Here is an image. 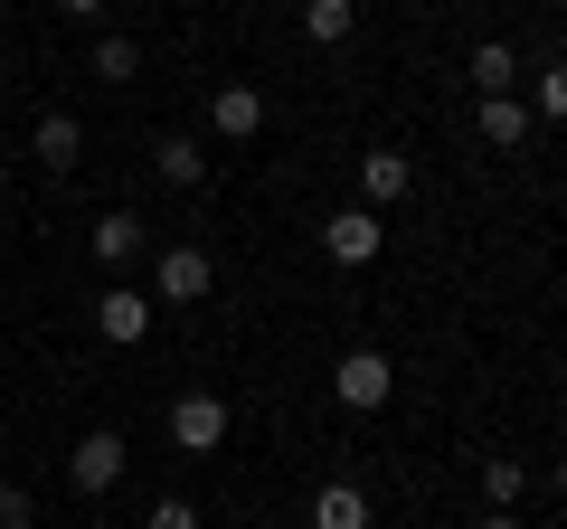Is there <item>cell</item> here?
<instances>
[{"mask_svg":"<svg viewBox=\"0 0 567 529\" xmlns=\"http://www.w3.org/2000/svg\"><path fill=\"white\" fill-rule=\"evenodd\" d=\"M171 445L181 454H218L227 445V397H208V387L199 397H171Z\"/></svg>","mask_w":567,"mask_h":529,"instance_id":"obj_1","label":"cell"},{"mask_svg":"<svg viewBox=\"0 0 567 529\" xmlns=\"http://www.w3.org/2000/svg\"><path fill=\"white\" fill-rule=\"evenodd\" d=\"M208 284H218V264H208L199 246H162V256H152V293H162V303H199Z\"/></svg>","mask_w":567,"mask_h":529,"instance_id":"obj_2","label":"cell"},{"mask_svg":"<svg viewBox=\"0 0 567 529\" xmlns=\"http://www.w3.org/2000/svg\"><path fill=\"white\" fill-rule=\"evenodd\" d=\"M331 387H341V407H388V387H398V369H388V350H350L341 369H331Z\"/></svg>","mask_w":567,"mask_h":529,"instance_id":"obj_3","label":"cell"},{"mask_svg":"<svg viewBox=\"0 0 567 529\" xmlns=\"http://www.w3.org/2000/svg\"><path fill=\"white\" fill-rule=\"evenodd\" d=\"M379 246H388L379 208H341V218H322V256H331V264H369Z\"/></svg>","mask_w":567,"mask_h":529,"instance_id":"obj_4","label":"cell"},{"mask_svg":"<svg viewBox=\"0 0 567 529\" xmlns=\"http://www.w3.org/2000/svg\"><path fill=\"white\" fill-rule=\"evenodd\" d=\"M123 464H133V454H123V435H85V445L76 454H66V483H76V491H114L123 483Z\"/></svg>","mask_w":567,"mask_h":529,"instance_id":"obj_5","label":"cell"},{"mask_svg":"<svg viewBox=\"0 0 567 529\" xmlns=\"http://www.w3.org/2000/svg\"><path fill=\"white\" fill-rule=\"evenodd\" d=\"M95 331H104L114 350H133L142 331H152V293H133V284H104V293H95Z\"/></svg>","mask_w":567,"mask_h":529,"instance_id":"obj_6","label":"cell"},{"mask_svg":"<svg viewBox=\"0 0 567 529\" xmlns=\"http://www.w3.org/2000/svg\"><path fill=\"white\" fill-rule=\"evenodd\" d=\"M208 123H218V143H246V133H265V95H256V85H218Z\"/></svg>","mask_w":567,"mask_h":529,"instance_id":"obj_7","label":"cell"},{"mask_svg":"<svg viewBox=\"0 0 567 529\" xmlns=\"http://www.w3.org/2000/svg\"><path fill=\"white\" fill-rule=\"evenodd\" d=\"M312 529H369V491L360 483H322L312 491Z\"/></svg>","mask_w":567,"mask_h":529,"instance_id":"obj_8","label":"cell"},{"mask_svg":"<svg viewBox=\"0 0 567 529\" xmlns=\"http://www.w3.org/2000/svg\"><path fill=\"white\" fill-rule=\"evenodd\" d=\"M29 152H39L48 170H76V152H85V133H76V114H39V133H29Z\"/></svg>","mask_w":567,"mask_h":529,"instance_id":"obj_9","label":"cell"},{"mask_svg":"<svg viewBox=\"0 0 567 529\" xmlns=\"http://www.w3.org/2000/svg\"><path fill=\"white\" fill-rule=\"evenodd\" d=\"M406 180H416V162H406V152H369V162H360V189H369V208L406 199Z\"/></svg>","mask_w":567,"mask_h":529,"instance_id":"obj_10","label":"cell"},{"mask_svg":"<svg viewBox=\"0 0 567 529\" xmlns=\"http://www.w3.org/2000/svg\"><path fill=\"white\" fill-rule=\"evenodd\" d=\"M473 123H483L492 152H520L529 143V104H511V95H483V114H473Z\"/></svg>","mask_w":567,"mask_h":529,"instance_id":"obj_11","label":"cell"},{"mask_svg":"<svg viewBox=\"0 0 567 529\" xmlns=\"http://www.w3.org/2000/svg\"><path fill=\"white\" fill-rule=\"evenodd\" d=\"M350 20H360V0H303V39L312 48H341Z\"/></svg>","mask_w":567,"mask_h":529,"instance_id":"obj_12","label":"cell"},{"mask_svg":"<svg viewBox=\"0 0 567 529\" xmlns=\"http://www.w3.org/2000/svg\"><path fill=\"white\" fill-rule=\"evenodd\" d=\"M152 170H162L171 189H199V180H208V152H199V143H181V133H171V143L152 152Z\"/></svg>","mask_w":567,"mask_h":529,"instance_id":"obj_13","label":"cell"},{"mask_svg":"<svg viewBox=\"0 0 567 529\" xmlns=\"http://www.w3.org/2000/svg\"><path fill=\"white\" fill-rule=\"evenodd\" d=\"M511 76H520V58H511L502 39H483V48H473V95H511Z\"/></svg>","mask_w":567,"mask_h":529,"instance_id":"obj_14","label":"cell"},{"mask_svg":"<svg viewBox=\"0 0 567 529\" xmlns=\"http://www.w3.org/2000/svg\"><path fill=\"white\" fill-rule=\"evenodd\" d=\"M483 491H492V510H511V501L529 491V473L511 464V454H492V464H483Z\"/></svg>","mask_w":567,"mask_h":529,"instance_id":"obj_15","label":"cell"},{"mask_svg":"<svg viewBox=\"0 0 567 529\" xmlns=\"http://www.w3.org/2000/svg\"><path fill=\"white\" fill-rule=\"evenodd\" d=\"M95 256H104V264L142 256V218H104V227H95Z\"/></svg>","mask_w":567,"mask_h":529,"instance_id":"obj_16","label":"cell"},{"mask_svg":"<svg viewBox=\"0 0 567 529\" xmlns=\"http://www.w3.org/2000/svg\"><path fill=\"white\" fill-rule=\"evenodd\" d=\"M133 66H142V48H133V39H95V76H104V85H123Z\"/></svg>","mask_w":567,"mask_h":529,"instance_id":"obj_17","label":"cell"},{"mask_svg":"<svg viewBox=\"0 0 567 529\" xmlns=\"http://www.w3.org/2000/svg\"><path fill=\"white\" fill-rule=\"evenodd\" d=\"M539 114L567 123V66H548V76H539Z\"/></svg>","mask_w":567,"mask_h":529,"instance_id":"obj_18","label":"cell"},{"mask_svg":"<svg viewBox=\"0 0 567 529\" xmlns=\"http://www.w3.org/2000/svg\"><path fill=\"white\" fill-rule=\"evenodd\" d=\"M142 529H199V510H189V501H152V520H142Z\"/></svg>","mask_w":567,"mask_h":529,"instance_id":"obj_19","label":"cell"},{"mask_svg":"<svg viewBox=\"0 0 567 529\" xmlns=\"http://www.w3.org/2000/svg\"><path fill=\"white\" fill-rule=\"evenodd\" d=\"M0 529H29V491H0Z\"/></svg>","mask_w":567,"mask_h":529,"instance_id":"obj_20","label":"cell"},{"mask_svg":"<svg viewBox=\"0 0 567 529\" xmlns=\"http://www.w3.org/2000/svg\"><path fill=\"white\" fill-rule=\"evenodd\" d=\"M58 10H76V20H95V10H104V0H58Z\"/></svg>","mask_w":567,"mask_h":529,"instance_id":"obj_21","label":"cell"},{"mask_svg":"<svg viewBox=\"0 0 567 529\" xmlns=\"http://www.w3.org/2000/svg\"><path fill=\"white\" fill-rule=\"evenodd\" d=\"M483 529H520V520H511V510H492V520H483Z\"/></svg>","mask_w":567,"mask_h":529,"instance_id":"obj_22","label":"cell"},{"mask_svg":"<svg viewBox=\"0 0 567 529\" xmlns=\"http://www.w3.org/2000/svg\"><path fill=\"white\" fill-rule=\"evenodd\" d=\"M558 501H567V454H558Z\"/></svg>","mask_w":567,"mask_h":529,"instance_id":"obj_23","label":"cell"}]
</instances>
